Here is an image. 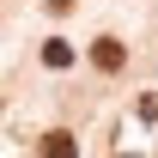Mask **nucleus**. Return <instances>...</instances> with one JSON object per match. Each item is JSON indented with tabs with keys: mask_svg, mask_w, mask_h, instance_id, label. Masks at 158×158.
Returning a JSON list of instances; mask_svg holds the SVG:
<instances>
[{
	"mask_svg": "<svg viewBox=\"0 0 158 158\" xmlns=\"http://www.w3.org/2000/svg\"><path fill=\"white\" fill-rule=\"evenodd\" d=\"M91 61H98L103 73H116L122 61H128V49H122V43H116V37H98V49H91Z\"/></svg>",
	"mask_w": 158,
	"mask_h": 158,
	"instance_id": "f257e3e1",
	"label": "nucleus"
},
{
	"mask_svg": "<svg viewBox=\"0 0 158 158\" xmlns=\"http://www.w3.org/2000/svg\"><path fill=\"white\" fill-rule=\"evenodd\" d=\"M43 158H79L73 134H67V128H61V134H43Z\"/></svg>",
	"mask_w": 158,
	"mask_h": 158,
	"instance_id": "f03ea898",
	"label": "nucleus"
},
{
	"mask_svg": "<svg viewBox=\"0 0 158 158\" xmlns=\"http://www.w3.org/2000/svg\"><path fill=\"white\" fill-rule=\"evenodd\" d=\"M43 61H49V67H73V49H67V43L55 37V43H49V49H43Z\"/></svg>",
	"mask_w": 158,
	"mask_h": 158,
	"instance_id": "7ed1b4c3",
	"label": "nucleus"
}]
</instances>
